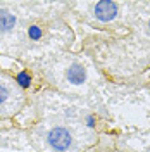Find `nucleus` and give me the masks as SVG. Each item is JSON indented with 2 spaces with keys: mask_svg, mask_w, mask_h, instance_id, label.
Returning a JSON list of instances; mask_svg holds the SVG:
<instances>
[{
  "mask_svg": "<svg viewBox=\"0 0 150 152\" xmlns=\"http://www.w3.org/2000/svg\"><path fill=\"white\" fill-rule=\"evenodd\" d=\"M42 137L45 149L50 152H71L74 147V133L66 124H52Z\"/></svg>",
  "mask_w": 150,
  "mask_h": 152,
  "instance_id": "obj_1",
  "label": "nucleus"
},
{
  "mask_svg": "<svg viewBox=\"0 0 150 152\" xmlns=\"http://www.w3.org/2000/svg\"><path fill=\"white\" fill-rule=\"evenodd\" d=\"M26 100L24 92L17 88L14 80L0 78V116H7L12 111H19Z\"/></svg>",
  "mask_w": 150,
  "mask_h": 152,
  "instance_id": "obj_2",
  "label": "nucleus"
},
{
  "mask_svg": "<svg viewBox=\"0 0 150 152\" xmlns=\"http://www.w3.org/2000/svg\"><path fill=\"white\" fill-rule=\"evenodd\" d=\"M17 4H0V40L7 42V38H17L21 26L19 14L16 12Z\"/></svg>",
  "mask_w": 150,
  "mask_h": 152,
  "instance_id": "obj_3",
  "label": "nucleus"
},
{
  "mask_svg": "<svg viewBox=\"0 0 150 152\" xmlns=\"http://www.w3.org/2000/svg\"><path fill=\"white\" fill-rule=\"evenodd\" d=\"M92 5V14L97 21L100 23H111L116 19L117 12H119V4L117 2H111V0H100V2H93Z\"/></svg>",
  "mask_w": 150,
  "mask_h": 152,
  "instance_id": "obj_4",
  "label": "nucleus"
},
{
  "mask_svg": "<svg viewBox=\"0 0 150 152\" xmlns=\"http://www.w3.org/2000/svg\"><path fill=\"white\" fill-rule=\"evenodd\" d=\"M64 81L71 86H83L88 81V69L83 62L73 61L69 66L64 69Z\"/></svg>",
  "mask_w": 150,
  "mask_h": 152,
  "instance_id": "obj_5",
  "label": "nucleus"
},
{
  "mask_svg": "<svg viewBox=\"0 0 150 152\" xmlns=\"http://www.w3.org/2000/svg\"><path fill=\"white\" fill-rule=\"evenodd\" d=\"M12 80H14V83L17 85V88H21L23 92H26L28 88L33 86V73L29 71L28 67L17 71L16 75H12Z\"/></svg>",
  "mask_w": 150,
  "mask_h": 152,
  "instance_id": "obj_6",
  "label": "nucleus"
},
{
  "mask_svg": "<svg viewBox=\"0 0 150 152\" xmlns=\"http://www.w3.org/2000/svg\"><path fill=\"white\" fill-rule=\"evenodd\" d=\"M149 29H150V21H149Z\"/></svg>",
  "mask_w": 150,
  "mask_h": 152,
  "instance_id": "obj_7",
  "label": "nucleus"
}]
</instances>
